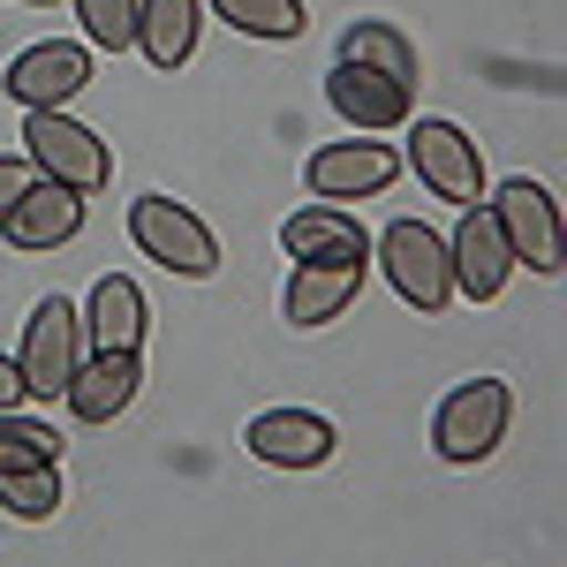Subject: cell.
Wrapping results in <instances>:
<instances>
[{
  "label": "cell",
  "instance_id": "5b68a950",
  "mask_svg": "<svg viewBox=\"0 0 567 567\" xmlns=\"http://www.w3.org/2000/svg\"><path fill=\"white\" fill-rule=\"evenodd\" d=\"M76 363H84V326H76V303H69V296H39L31 326H23V355H16L23 393H31V401H61V393H69V379H76Z\"/></svg>",
  "mask_w": 567,
  "mask_h": 567
},
{
  "label": "cell",
  "instance_id": "d4e9b609",
  "mask_svg": "<svg viewBox=\"0 0 567 567\" xmlns=\"http://www.w3.org/2000/svg\"><path fill=\"white\" fill-rule=\"evenodd\" d=\"M31 393H23V371H16V355H0V409H23Z\"/></svg>",
  "mask_w": 567,
  "mask_h": 567
},
{
  "label": "cell",
  "instance_id": "7402d4cb",
  "mask_svg": "<svg viewBox=\"0 0 567 567\" xmlns=\"http://www.w3.org/2000/svg\"><path fill=\"white\" fill-rule=\"evenodd\" d=\"M76 23H84V45L130 53L136 45V0H76Z\"/></svg>",
  "mask_w": 567,
  "mask_h": 567
},
{
  "label": "cell",
  "instance_id": "ba28073f",
  "mask_svg": "<svg viewBox=\"0 0 567 567\" xmlns=\"http://www.w3.org/2000/svg\"><path fill=\"white\" fill-rule=\"evenodd\" d=\"M326 99H333V114L355 122V130H401L409 122V106H416V84H401L386 69H371V61H341L333 53V76H326Z\"/></svg>",
  "mask_w": 567,
  "mask_h": 567
},
{
  "label": "cell",
  "instance_id": "2e32d148",
  "mask_svg": "<svg viewBox=\"0 0 567 567\" xmlns=\"http://www.w3.org/2000/svg\"><path fill=\"white\" fill-rule=\"evenodd\" d=\"M84 355L99 349H144V288H136L130 272H99V288H91V303H84Z\"/></svg>",
  "mask_w": 567,
  "mask_h": 567
},
{
  "label": "cell",
  "instance_id": "d6986e66",
  "mask_svg": "<svg viewBox=\"0 0 567 567\" xmlns=\"http://www.w3.org/2000/svg\"><path fill=\"white\" fill-rule=\"evenodd\" d=\"M0 507H8L16 523L61 515V470H53V462H8V470H0Z\"/></svg>",
  "mask_w": 567,
  "mask_h": 567
},
{
  "label": "cell",
  "instance_id": "9c48e42d",
  "mask_svg": "<svg viewBox=\"0 0 567 567\" xmlns=\"http://www.w3.org/2000/svg\"><path fill=\"white\" fill-rule=\"evenodd\" d=\"M0 235L16 243V250H61V243H76L84 235V189H69V182H23V197L0 213Z\"/></svg>",
  "mask_w": 567,
  "mask_h": 567
},
{
  "label": "cell",
  "instance_id": "3957f363",
  "mask_svg": "<svg viewBox=\"0 0 567 567\" xmlns=\"http://www.w3.org/2000/svg\"><path fill=\"white\" fill-rule=\"evenodd\" d=\"M130 235H136L144 258L167 265V272H182V280H213V272H219V235L189 213V205L159 197V189L130 205Z\"/></svg>",
  "mask_w": 567,
  "mask_h": 567
},
{
  "label": "cell",
  "instance_id": "4fadbf2b",
  "mask_svg": "<svg viewBox=\"0 0 567 567\" xmlns=\"http://www.w3.org/2000/svg\"><path fill=\"white\" fill-rule=\"evenodd\" d=\"M136 386H144V349H99L76 363V379H69L61 401H69L76 424H114L136 401Z\"/></svg>",
  "mask_w": 567,
  "mask_h": 567
},
{
  "label": "cell",
  "instance_id": "8992f818",
  "mask_svg": "<svg viewBox=\"0 0 567 567\" xmlns=\"http://www.w3.org/2000/svg\"><path fill=\"white\" fill-rule=\"evenodd\" d=\"M492 219H499L515 265H529V272H560L567 243H560V205H553V189H537V182H523V175L499 182V189H492Z\"/></svg>",
  "mask_w": 567,
  "mask_h": 567
},
{
  "label": "cell",
  "instance_id": "7a4b0ae2",
  "mask_svg": "<svg viewBox=\"0 0 567 567\" xmlns=\"http://www.w3.org/2000/svg\"><path fill=\"white\" fill-rule=\"evenodd\" d=\"M507 416H515L507 379H470V386H454L446 401H439L432 454H439V462H454V470H470V462H484V454L507 439Z\"/></svg>",
  "mask_w": 567,
  "mask_h": 567
},
{
  "label": "cell",
  "instance_id": "8fae6325",
  "mask_svg": "<svg viewBox=\"0 0 567 567\" xmlns=\"http://www.w3.org/2000/svg\"><path fill=\"white\" fill-rule=\"evenodd\" d=\"M355 288H363V258H296L288 288H280V318L303 326V333L310 326H333L355 303Z\"/></svg>",
  "mask_w": 567,
  "mask_h": 567
},
{
  "label": "cell",
  "instance_id": "44dd1931",
  "mask_svg": "<svg viewBox=\"0 0 567 567\" xmlns=\"http://www.w3.org/2000/svg\"><path fill=\"white\" fill-rule=\"evenodd\" d=\"M341 61H371V69H386V76H401V84H416V53H409V39H401L393 23H349Z\"/></svg>",
  "mask_w": 567,
  "mask_h": 567
},
{
  "label": "cell",
  "instance_id": "277c9868",
  "mask_svg": "<svg viewBox=\"0 0 567 567\" xmlns=\"http://www.w3.org/2000/svg\"><path fill=\"white\" fill-rule=\"evenodd\" d=\"M379 258H386V280L409 310H446L454 303V265H446V235L432 219H393L379 235Z\"/></svg>",
  "mask_w": 567,
  "mask_h": 567
},
{
  "label": "cell",
  "instance_id": "9a60e30c",
  "mask_svg": "<svg viewBox=\"0 0 567 567\" xmlns=\"http://www.w3.org/2000/svg\"><path fill=\"white\" fill-rule=\"evenodd\" d=\"M401 175V152L393 144H326V152H310L303 182L318 189V197H379L386 182Z\"/></svg>",
  "mask_w": 567,
  "mask_h": 567
},
{
  "label": "cell",
  "instance_id": "603a6c76",
  "mask_svg": "<svg viewBox=\"0 0 567 567\" xmlns=\"http://www.w3.org/2000/svg\"><path fill=\"white\" fill-rule=\"evenodd\" d=\"M53 454H61V439L45 432V424L0 409V470H8V462H53Z\"/></svg>",
  "mask_w": 567,
  "mask_h": 567
},
{
  "label": "cell",
  "instance_id": "e0dca14e",
  "mask_svg": "<svg viewBox=\"0 0 567 567\" xmlns=\"http://www.w3.org/2000/svg\"><path fill=\"white\" fill-rule=\"evenodd\" d=\"M280 250L288 258H371V235L341 205H303L280 219Z\"/></svg>",
  "mask_w": 567,
  "mask_h": 567
},
{
  "label": "cell",
  "instance_id": "5bb4252c",
  "mask_svg": "<svg viewBox=\"0 0 567 567\" xmlns=\"http://www.w3.org/2000/svg\"><path fill=\"white\" fill-rule=\"evenodd\" d=\"M243 446H250L258 462H272V470H326L333 446H341V432H333L326 416H310V409H265Z\"/></svg>",
  "mask_w": 567,
  "mask_h": 567
},
{
  "label": "cell",
  "instance_id": "7c38bea8",
  "mask_svg": "<svg viewBox=\"0 0 567 567\" xmlns=\"http://www.w3.org/2000/svg\"><path fill=\"white\" fill-rule=\"evenodd\" d=\"M76 91H91V45L76 39H53V45H31V53H16V69H8V99L31 114V106H69Z\"/></svg>",
  "mask_w": 567,
  "mask_h": 567
},
{
  "label": "cell",
  "instance_id": "484cf974",
  "mask_svg": "<svg viewBox=\"0 0 567 567\" xmlns=\"http://www.w3.org/2000/svg\"><path fill=\"white\" fill-rule=\"evenodd\" d=\"M31 8H45V0H31Z\"/></svg>",
  "mask_w": 567,
  "mask_h": 567
},
{
  "label": "cell",
  "instance_id": "52a82bcc",
  "mask_svg": "<svg viewBox=\"0 0 567 567\" xmlns=\"http://www.w3.org/2000/svg\"><path fill=\"white\" fill-rule=\"evenodd\" d=\"M409 167H416V182L439 205H477L484 197V159L462 136V122H416L409 130Z\"/></svg>",
  "mask_w": 567,
  "mask_h": 567
},
{
  "label": "cell",
  "instance_id": "cb8c5ba5",
  "mask_svg": "<svg viewBox=\"0 0 567 567\" xmlns=\"http://www.w3.org/2000/svg\"><path fill=\"white\" fill-rule=\"evenodd\" d=\"M23 182H31V159H0V213L23 197Z\"/></svg>",
  "mask_w": 567,
  "mask_h": 567
},
{
  "label": "cell",
  "instance_id": "6da1fadb",
  "mask_svg": "<svg viewBox=\"0 0 567 567\" xmlns=\"http://www.w3.org/2000/svg\"><path fill=\"white\" fill-rule=\"evenodd\" d=\"M23 159H31V175L45 182H69V189H106V175H114V152L99 144V130H84V122H69L61 106H31L23 114Z\"/></svg>",
  "mask_w": 567,
  "mask_h": 567
},
{
  "label": "cell",
  "instance_id": "30bf717a",
  "mask_svg": "<svg viewBox=\"0 0 567 567\" xmlns=\"http://www.w3.org/2000/svg\"><path fill=\"white\" fill-rule=\"evenodd\" d=\"M446 265H454V288H462L470 303H492V296L507 288L515 250H507V235H499L492 205H462V235L446 243Z\"/></svg>",
  "mask_w": 567,
  "mask_h": 567
},
{
  "label": "cell",
  "instance_id": "ffe728a7",
  "mask_svg": "<svg viewBox=\"0 0 567 567\" xmlns=\"http://www.w3.org/2000/svg\"><path fill=\"white\" fill-rule=\"evenodd\" d=\"M213 8L243 39H303V0H213Z\"/></svg>",
  "mask_w": 567,
  "mask_h": 567
},
{
  "label": "cell",
  "instance_id": "ac0fdd59",
  "mask_svg": "<svg viewBox=\"0 0 567 567\" xmlns=\"http://www.w3.org/2000/svg\"><path fill=\"white\" fill-rule=\"evenodd\" d=\"M136 53L152 69H182L197 53V0H136Z\"/></svg>",
  "mask_w": 567,
  "mask_h": 567
}]
</instances>
